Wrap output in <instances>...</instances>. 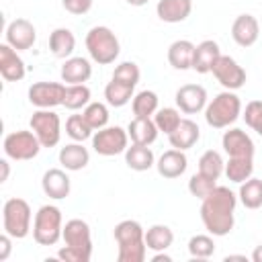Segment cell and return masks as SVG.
Returning <instances> with one entry per match:
<instances>
[{"mask_svg": "<svg viewBox=\"0 0 262 262\" xmlns=\"http://www.w3.org/2000/svg\"><path fill=\"white\" fill-rule=\"evenodd\" d=\"M235 205L237 196L227 186L217 184L201 203V221L205 229L215 237L227 235L235 223Z\"/></svg>", "mask_w": 262, "mask_h": 262, "instance_id": "1", "label": "cell"}, {"mask_svg": "<svg viewBox=\"0 0 262 262\" xmlns=\"http://www.w3.org/2000/svg\"><path fill=\"white\" fill-rule=\"evenodd\" d=\"M115 242L119 246L117 260L119 262H143L147 254L145 246V229L135 219H123L113 229Z\"/></svg>", "mask_w": 262, "mask_h": 262, "instance_id": "2", "label": "cell"}, {"mask_svg": "<svg viewBox=\"0 0 262 262\" xmlns=\"http://www.w3.org/2000/svg\"><path fill=\"white\" fill-rule=\"evenodd\" d=\"M242 115V100L233 90L219 92L205 106V121L213 129H227Z\"/></svg>", "mask_w": 262, "mask_h": 262, "instance_id": "3", "label": "cell"}, {"mask_svg": "<svg viewBox=\"0 0 262 262\" xmlns=\"http://www.w3.org/2000/svg\"><path fill=\"white\" fill-rule=\"evenodd\" d=\"M86 49H88L90 59L96 61L98 66L113 63L121 53V45H119L117 35L104 25L92 27L86 33Z\"/></svg>", "mask_w": 262, "mask_h": 262, "instance_id": "4", "label": "cell"}, {"mask_svg": "<svg viewBox=\"0 0 262 262\" xmlns=\"http://www.w3.org/2000/svg\"><path fill=\"white\" fill-rule=\"evenodd\" d=\"M63 233L61 209L55 205H43L33 219V239L39 246H55Z\"/></svg>", "mask_w": 262, "mask_h": 262, "instance_id": "5", "label": "cell"}, {"mask_svg": "<svg viewBox=\"0 0 262 262\" xmlns=\"http://www.w3.org/2000/svg\"><path fill=\"white\" fill-rule=\"evenodd\" d=\"M31 219H33V211H31V207L25 199L12 196L4 203V207H2V227L14 239H23V237L29 235Z\"/></svg>", "mask_w": 262, "mask_h": 262, "instance_id": "6", "label": "cell"}, {"mask_svg": "<svg viewBox=\"0 0 262 262\" xmlns=\"http://www.w3.org/2000/svg\"><path fill=\"white\" fill-rule=\"evenodd\" d=\"M4 156L14 160V162H27V160H33L37 158L39 149L43 147L41 141L37 139V135L29 129H18V131H12L4 137Z\"/></svg>", "mask_w": 262, "mask_h": 262, "instance_id": "7", "label": "cell"}, {"mask_svg": "<svg viewBox=\"0 0 262 262\" xmlns=\"http://www.w3.org/2000/svg\"><path fill=\"white\" fill-rule=\"evenodd\" d=\"M31 131L37 135L43 147H55L61 137V119L51 108H37L31 115Z\"/></svg>", "mask_w": 262, "mask_h": 262, "instance_id": "8", "label": "cell"}, {"mask_svg": "<svg viewBox=\"0 0 262 262\" xmlns=\"http://www.w3.org/2000/svg\"><path fill=\"white\" fill-rule=\"evenodd\" d=\"M127 147H129V133L119 125L102 127L92 135V149L98 156H104V158L119 156V154H125Z\"/></svg>", "mask_w": 262, "mask_h": 262, "instance_id": "9", "label": "cell"}, {"mask_svg": "<svg viewBox=\"0 0 262 262\" xmlns=\"http://www.w3.org/2000/svg\"><path fill=\"white\" fill-rule=\"evenodd\" d=\"M211 74L215 80L225 88V90H239L246 84V70L229 55H219L217 61L213 63Z\"/></svg>", "mask_w": 262, "mask_h": 262, "instance_id": "10", "label": "cell"}, {"mask_svg": "<svg viewBox=\"0 0 262 262\" xmlns=\"http://www.w3.org/2000/svg\"><path fill=\"white\" fill-rule=\"evenodd\" d=\"M66 84L59 82H35L29 88V102L37 108H53L63 104Z\"/></svg>", "mask_w": 262, "mask_h": 262, "instance_id": "11", "label": "cell"}, {"mask_svg": "<svg viewBox=\"0 0 262 262\" xmlns=\"http://www.w3.org/2000/svg\"><path fill=\"white\" fill-rule=\"evenodd\" d=\"M207 90L205 86L201 84H184L176 90L174 94V100H176V106L180 108V113L184 115H196L201 111H205L207 106Z\"/></svg>", "mask_w": 262, "mask_h": 262, "instance_id": "12", "label": "cell"}, {"mask_svg": "<svg viewBox=\"0 0 262 262\" xmlns=\"http://www.w3.org/2000/svg\"><path fill=\"white\" fill-rule=\"evenodd\" d=\"M6 43L10 47H14L16 51H25V49H31L37 41V31H35V25L27 18H14L8 23L6 27Z\"/></svg>", "mask_w": 262, "mask_h": 262, "instance_id": "13", "label": "cell"}, {"mask_svg": "<svg viewBox=\"0 0 262 262\" xmlns=\"http://www.w3.org/2000/svg\"><path fill=\"white\" fill-rule=\"evenodd\" d=\"M61 239H63L66 246L82 250V252L92 256V233H90V225L84 219H70V221H66Z\"/></svg>", "mask_w": 262, "mask_h": 262, "instance_id": "14", "label": "cell"}, {"mask_svg": "<svg viewBox=\"0 0 262 262\" xmlns=\"http://www.w3.org/2000/svg\"><path fill=\"white\" fill-rule=\"evenodd\" d=\"M221 145L229 158H254V141L244 129H227L221 137Z\"/></svg>", "mask_w": 262, "mask_h": 262, "instance_id": "15", "label": "cell"}, {"mask_svg": "<svg viewBox=\"0 0 262 262\" xmlns=\"http://www.w3.org/2000/svg\"><path fill=\"white\" fill-rule=\"evenodd\" d=\"M260 37V25L254 14H237L235 20L231 23V39L239 47H252Z\"/></svg>", "mask_w": 262, "mask_h": 262, "instance_id": "16", "label": "cell"}, {"mask_svg": "<svg viewBox=\"0 0 262 262\" xmlns=\"http://www.w3.org/2000/svg\"><path fill=\"white\" fill-rule=\"evenodd\" d=\"M0 74H2V78L6 82H20L25 78V74H27L23 57L8 43L0 45Z\"/></svg>", "mask_w": 262, "mask_h": 262, "instance_id": "17", "label": "cell"}, {"mask_svg": "<svg viewBox=\"0 0 262 262\" xmlns=\"http://www.w3.org/2000/svg\"><path fill=\"white\" fill-rule=\"evenodd\" d=\"M41 188L43 192L53 199V201H61L66 196H70V190H72V180L70 176L66 174V170L61 168H49L43 178H41Z\"/></svg>", "mask_w": 262, "mask_h": 262, "instance_id": "18", "label": "cell"}, {"mask_svg": "<svg viewBox=\"0 0 262 262\" xmlns=\"http://www.w3.org/2000/svg\"><path fill=\"white\" fill-rule=\"evenodd\" d=\"M156 168H158V174H160L162 178H168V180L178 178V176H182V174L186 172V168H188L186 154H184L182 149L172 147V149L164 151V154L158 158Z\"/></svg>", "mask_w": 262, "mask_h": 262, "instance_id": "19", "label": "cell"}, {"mask_svg": "<svg viewBox=\"0 0 262 262\" xmlns=\"http://www.w3.org/2000/svg\"><path fill=\"white\" fill-rule=\"evenodd\" d=\"M59 76L66 84H84L90 80L92 76V66L86 57H80V55H72L63 61L61 70H59Z\"/></svg>", "mask_w": 262, "mask_h": 262, "instance_id": "20", "label": "cell"}, {"mask_svg": "<svg viewBox=\"0 0 262 262\" xmlns=\"http://www.w3.org/2000/svg\"><path fill=\"white\" fill-rule=\"evenodd\" d=\"M192 12V0H160L156 4V14L164 23H182Z\"/></svg>", "mask_w": 262, "mask_h": 262, "instance_id": "21", "label": "cell"}, {"mask_svg": "<svg viewBox=\"0 0 262 262\" xmlns=\"http://www.w3.org/2000/svg\"><path fill=\"white\" fill-rule=\"evenodd\" d=\"M221 55L219 43L213 39H205L199 45H194V57H192V70L196 74H209L213 70V63Z\"/></svg>", "mask_w": 262, "mask_h": 262, "instance_id": "22", "label": "cell"}, {"mask_svg": "<svg viewBox=\"0 0 262 262\" xmlns=\"http://www.w3.org/2000/svg\"><path fill=\"white\" fill-rule=\"evenodd\" d=\"M127 133L131 143H139V145H151L158 139V127L154 123L151 117H133L127 125Z\"/></svg>", "mask_w": 262, "mask_h": 262, "instance_id": "23", "label": "cell"}, {"mask_svg": "<svg viewBox=\"0 0 262 262\" xmlns=\"http://www.w3.org/2000/svg\"><path fill=\"white\" fill-rule=\"evenodd\" d=\"M199 139H201V129L192 119H182L180 125L168 135L170 145L176 147V149H182V151L194 147V143Z\"/></svg>", "mask_w": 262, "mask_h": 262, "instance_id": "24", "label": "cell"}, {"mask_svg": "<svg viewBox=\"0 0 262 262\" xmlns=\"http://www.w3.org/2000/svg\"><path fill=\"white\" fill-rule=\"evenodd\" d=\"M192 57H194V43L188 39H176L168 47V63L174 70H192Z\"/></svg>", "mask_w": 262, "mask_h": 262, "instance_id": "25", "label": "cell"}, {"mask_svg": "<svg viewBox=\"0 0 262 262\" xmlns=\"http://www.w3.org/2000/svg\"><path fill=\"white\" fill-rule=\"evenodd\" d=\"M57 158H59V164L66 170H70V172H78V170L86 168L88 162H90V154H88V149L80 141H74V143L63 145L59 149V156Z\"/></svg>", "mask_w": 262, "mask_h": 262, "instance_id": "26", "label": "cell"}, {"mask_svg": "<svg viewBox=\"0 0 262 262\" xmlns=\"http://www.w3.org/2000/svg\"><path fill=\"white\" fill-rule=\"evenodd\" d=\"M49 49L59 59L72 57V53L76 49V37H74V33L70 29H66V27L53 29L51 35H49Z\"/></svg>", "mask_w": 262, "mask_h": 262, "instance_id": "27", "label": "cell"}, {"mask_svg": "<svg viewBox=\"0 0 262 262\" xmlns=\"http://www.w3.org/2000/svg\"><path fill=\"white\" fill-rule=\"evenodd\" d=\"M125 164L135 172H145L156 164V158H154V151L149 149V145L131 143L125 149Z\"/></svg>", "mask_w": 262, "mask_h": 262, "instance_id": "28", "label": "cell"}, {"mask_svg": "<svg viewBox=\"0 0 262 262\" xmlns=\"http://www.w3.org/2000/svg\"><path fill=\"white\" fill-rule=\"evenodd\" d=\"M172 242H174V231L164 223H156L145 229V246L151 252H166L172 246Z\"/></svg>", "mask_w": 262, "mask_h": 262, "instance_id": "29", "label": "cell"}, {"mask_svg": "<svg viewBox=\"0 0 262 262\" xmlns=\"http://www.w3.org/2000/svg\"><path fill=\"white\" fill-rule=\"evenodd\" d=\"M237 199L246 209H260L262 207V180L254 176L244 180L239 184Z\"/></svg>", "mask_w": 262, "mask_h": 262, "instance_id": "30", "label": "cell"}, {"mask_svg": "<svg viewBox=\"0 0 262 262\" xmlns=\"http://www.w3.org/2000/svg\"><path fill=\"white\" fill-rule=\"evenodd\" d=\"M252 174H254V158H229L225 162V176L235 184H242L244 180L252 178Z\"/></svg>", "mask_w": 262, "mask_h": 262, "instance_id": "31", "label": "cell"}, {"mask_svg": "<svg viewBox=\"0 0 262 262\" xmlns=\"http://www.w3.org/2000/svg\"><path fill=\"white\" fill-rule=\"evenodd\" d=\"M90 88L86 84H66V92H63V104L68 111H80L90 102Z\"/></svg>", "mask_w": 262, "mask_h": 262, "instance_id": "32", "label": "cell"}, {"mask_svg": "<svg viewBox=\"0 0 262 262\" xmlns=\"http://www.w3.org/2000/svg\"><path fill=\"white\" fill-rule=\"evenodd\" d=\"M133 86H127L123 82H117L111 78V82L104 86V98H106V104L119 108V106H125L129 100H133Z\"/></svg>", "mask_w": 262, "mask_h": 262, "instance_id": "33", "label": "cell"}, {"mask_svg": "<svg viewBox=\"0 0 262 262\" xmlns=\"http://www.w3.org/2000/svg\"><path fill=\"white\" fill-rule=\"evenodd\" d=\"M158 102H160V98H158V94L154 90H141L131 100L133 115L135 117H151L158 111Z\"/></svg>", "mask_w": 262, "mask_h": 262, "instance_id": "34", "label": "cell"}, {"mask_svg": "<svg viewBox=\"0 0 262 262\" xmlns=\"http://www.w3.org/2000/svg\"><path fill=\"white\" fill-rule=\"evenodd\" d=\"M199 172L209 176V178H213V180H217L225 172V162H223L221 154L215 151V149H207L199 158Z\"/></svg>", "mask_w": 262, "mask_h": 262, "instance_id": "35", "label": "cell"}, {"mask_svg": "<svg viewBox=\"0 0 262 262\" xmlns=\"http://www.w3.org/2000/svg\"><path fill=\"white\" fill-rule=\"evenodd\" d=\"M66 133H68L70 139L82 143L86 139H92L94 129L88 125V121L84 119V115H70L68 121H66Z\"/></svg>", "mask_w": 262, "mask_h": 262, "instance_id": "36", "label": "cell"}, {"mask_svg": "<svg viewBox=\"0 0 262 262\" xmlns=\"http://www.w3.org/2000/svg\"><path fill=\"white\" fill-rule=\"evenodd\" d=\"M182 117H180V108H174V106H164V108H158L156 115H154V123L158 127V131L170 135L178 125H180Z\"/></svg>", "mask_w": 262, "mask_h": 262, "instance_id": "37", "label": "cell"}, {"mask_svg": "<svg viewBox=\"0 0 262 262\" xmlns=\"http://www.w3.org/2000/svg\"><path fill=\"white\" fill-rule=\"evenodd\" d=\"M82 115H84V119L88 121V125H90L94 131H98V129L106 127L108 117H111L108 106H106L104 102H88V104L84 106Z\"/></svg>", "mask_w": 262, "mask_h": 262, "instance_id": "38", "label": "cell"}, {"mask_svg": "<svg viewBox=\"0 0 262 262\" xmlns=\"http://www.w3.org/2000/svg\"><path fill=\"white\" fill-rule=\"evenodd\" d=\"M188 254L196 260H205V258H211L215 254V242L211 235H205V233H196L188 239Z\"/></svg>", "mask_w": 262, "mask_h": 262, "instance_id": "39", "label": "cell"}, {"mask_svg": "<svg viewBox=\"0 0 262 262\" xmlns=\"http://www.w3.org/2000/svg\"><path fill=\"white\" fill-rule=\"evenodd\" d=\"M139 78H141V72H139V66L135 61H121L113 72V80L123 82V84L133 86V88L137 86Z\"/></svg>", "mask_w": 262, "mask_h": 262, "instance_id": "40", "label": "cell"}, {"mask_svg": "<svg viewBox=\"0 0 262 262\" xmlns=\"http://www.w3.org/2000/svg\"><path fill=\"white\" fill-rule=\"evenodd\" d=\"M215 186H217V180H213V178H209V176H205V174H201V172L192 174L190 180H188V192H190L192 196L201 199V201H203Z\"/></svg>", "mask_w": 262, "mask_h": 262, "instance_id": "41", "label": "cell"}, {"mask_svg": "<svg viewBox=\"0 0 262 262\" xmlns=\"http://www.w3.org/2000/svg\"><path fill=\"white\" fill-rule=\"evenodd\" d=\"M244 121H246V125L252 131H256L258 135H262V100H250L246 104Z\"/></svg>", "mask_w": 262, "mask_h": 262, "instance_id": "42", "label": "cell"}, {"mask_svg": "<svg viewBox=\"0 0 262 262\" xmlns=\"http://www.w3.org/2000/svg\"><path fill=\"white\" fill-rule=\"evenodd\" d=\"M57 258L63 260V262H90V254L82 252V250H76V248H70V246H63L57 250Z\"/></svg>", "mask_w": 262, "mask_h": 262, "instance_id": "43", "label": "cell"}, {"mask_svg": "<svg viewBox=\"0 0 262 262\" xmlns=\"http://www.w3.org/2000/svg\"><path fill=\"white\" fill-rule=\"evenodd\" d=\"M61 6L70 14H86L92 8V0H61Z\"/></svg>", "mask_w": 262, "mask_h": 262, "instance_id": "44", "label": "cell"}, {"mask_svg": "<svg viewBox=\"0 0 262 262\" xmlns=\"http://www.w3.org/2000/svg\"><path fill=\"white\" fill-rule=\"evenodd\" d=\"M10 250H12V235H8L6 231L0 235V260H8L10 256Z\"/></svg>", "mask_w": 262, "mask_h": 262, "instance_id": "45", "label": "cell"}, {"mask_svg": "<svg viewBox=\"0 0 262 262\" xmlns=\"http://www.w3.org/2000/svg\"><path fill=\"white\" fill-rule=\"evenodd\" d=\"M0 168H2L0 182H6V180H8V174H10V164H8V160H0Z\"/></svg>", "mask_w": 262, "mask_h": 262, "instance_id": "46", "label": "cell"}, {"mask_svg": "<svg viewBox=\"0 0 262 262\" xmlns=\"http://www.w3.org/2000/svg\"><path fill=\"white\" fill-rule=\"evenodd\" d=\"M151 260H154V262H162V260H164V262H170L172 258H170L168 254H164V252H156V256H154Z\"/></svg>", "mask_w": 262, "mask_h": 262, "instance_id": "47", "label": "cell"}, {"mask_svg": "<svg viewBox=\"0 0 262 262\" xmlns=\"http://www.w3.org/2000/svg\"><path fill=\"white\" fill-rule=\"evenodd\" d=\"M252 260H254V262H262V244L256 246V250L252 252Z\"/></svg>", "mask_w": 262, "mask_h": 262, "instance_id": "48", "label": "cell"}, {"mask_svg": "<svg viewBox=\"0 0 262 262\" xmlns=\"http://www.w3.org/2000/svg\"><path fill=\"white\" fill-rule=\"evenodd\" d=\"M127 4H131V6H145L149 0H125Z\"/></svg>", "mask_w": 262, "mask_h": 262, "instance_id": "49", "label": "cell"}, {"mask_svg": "<svg viewBox=\"0 0 262 262\" xmlns=\"http://www.w3.org/2000/svg\"><path fill=\"white\" fill-rule=\"evenodd\" d=\"M229 260H244L246 262V256H233V254L231 256H225V262H229Z\"/></svg>", "mask_w": 262, "mask_h": 262, "instance_id": "50", "label": "cell"}]
</instances>
